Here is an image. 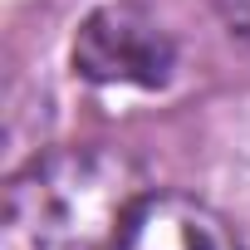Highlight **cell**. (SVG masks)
<instances>
[{
	"label": "cell",
	"instance_id": "cell-1",
	"mask_svg": "<svg viewBox=\"0 0 250 250\" xmlns=\"http://www.w3.org/2000/svg\"><path fill=\"white\" fill-rule=\"evenodd\" d=\"M143 196V167L108 143L44 152L5 187L0 250H113Z\"/></svg>",
	"mask_w": 250,
	"mask_h": 250
},
{
	"label": "cell",
	"instance_id": "cell-3",
	"mask_svg": "<svg viewBox=\"0 0 250 250\" xmlns=\"http://www.w3.org/2000/svg\"><path fill=\"white\" fill-rule=\"evenodd\" d=\"M113 250H240V240L196 196L147 191Z\"/></svg>",
	"mask_w": 250,
	"mask_h": 250
},
{
	"label": "cell",
	"instance_id": "cell-4",
	"mask_svg": "<svg viewBox=\"0 0 250 250\" xmlns=\"http://www.w3.org/2000/svg\"><path fill=\"white\" fill-rule=\"evenodd\" d=\"M221 5V20L230 25V35H240L250 44V0H216Z\"/></svg>",
	"mask_w": 250,
	"mask_h": 250
},
{
	"label": "cell",
	"instance_id": "cell-2",
	"mask_svg": "<svg viewBox=\"0 0 250 250\" xmlns=\"http://www.w3.org/2000/svg\"><path fill=\"white\" fill-rule=\"evenodd\" d=\"M74 69L103 88H162L177 69V44L147 10L103 5L74 35Z\"/></svg>",
	"mask_w": 250,
	"mask_h": 250
}]
</instances>
